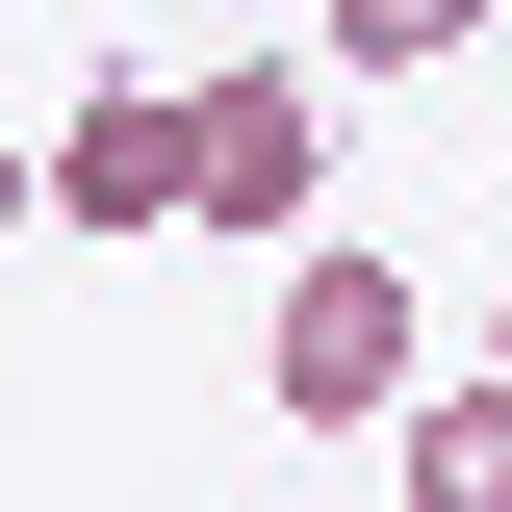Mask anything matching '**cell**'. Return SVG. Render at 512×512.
<instances>
[{"label":"cell","mask_w":512,"mask_h":512,"mask_svg":"<svg viewBox=\"0 0 512 512\" xmlns=\"http://www.w3.org/2000/svg\"><path fill=\"white\" fill-rule=\"evenodd\" d=\"M256 384H282L308 436H333V410H410V282H384L359 231H308V256H282V333H256Z\"/></svg>","instance_id":"obj_1"},{"label":"cell","mask_w":512,"mask_h":512,"mask_svg":"<svg viewBox=\"0 0 512 512\" xmlns=\"http://www.w3.org/2000/svg\"><path fill=\"white\" fill-rule=\"evenodd\" d=\"M52 231H205V77H103L52 128Z\"/></svg>","instance_id":"obj_2"},{"label":"cell","mask_w":512,"mask_h":512,"mask_svg":"<svg viewBox=\"0 0 512 512\" xmlns=\"http://www.w3.org/2000/svg\"><path fill=\"white\" fill-rule=\"evenodd\" d=\"M308 205H333V103H308V52H231V77H205V231H282V256H308Z\"/></svg>","instance_id":"obj_3"},{"label":"cell","mask_w":512,"mask_h":512,"mask_svg":"<svg viewBox=\"0 0 512 512\" xmlns=\"http://www.w3.org/2000/svg\"><path fill=\"white\" fill-rule=\"evenodd\" d=\"M384 436H410V512H512V359L436 384V410H384Z\"/></svg>","instance_id":"obj_4"},{"label":"cell","mask_w":512,"mask_h":512,"mask_svg":"<svg viewBox=\"0 0 512 512\" xmlns=\"http://www.w3.org/2000/svg\"><path fill=\"white\" fill-rule=\"evenodd\" d=\"M308 26H333L359 77H436V52H487V0H308Z\"/></svg>","instance_id":"obj_5"},{"label":"cell","mask_w":512,"mask_h":512,"mask_svg":"<svg viewBox=\"0 0 512 512\" xmlns=\"http://www.w3.org/2000/svg\"><path fill=\"white\" fill-rule=\"evenodd\" d=\"M487 359H512V282H487Z\"/></svg>","instance_id":"obj_6"}]
</instances>
